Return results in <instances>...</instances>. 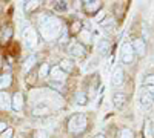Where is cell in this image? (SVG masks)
Masks as SVG:
<instances>
[{
	"label": "cell",
	"mask_w": 154,
	"mask_h": 138,
	"mask_svg": "<svg viewBox=\"0 0 154 138\" xmlns=\"http://www.w3.org/2000/svg\"><path fill=\"white\" fill-rule=\"evenodd\" d=\"M62 23L57 17H51V16H43L40 19V34L45 40L53 42L56 40L59 34L62 32Z\"/></svg>",
	"instance_id": "cell-1"
},
{
	"label": "cell",
	"mask_w": 154,
	"mask_h": 138,
	"mask_svg": "<svg viewBox=\"0 0 154 138\" xmlns=\"http://www.w3.org/2000/svg\"><path fill=\"white\" fill-rule=\"evenodd\" d=\"M86 123L88 121H86V117L83 114H75L68 121V131L72 132V134H80V132L85 131Z\"/></svg>",
	"instance_id": "cell-2"
},
{
	"label": "cell",
	"mask_w": 154,
	"mask_h": 138,
	"mask_svg": "<svg viewBox=\"0 0 154 138\" xmlns=\"http://www.w3.org/2000/svg\"><path fill=\"white\" fill-rule=\"evenodd\" d=\"M23 40H25L26 48H29V49L35 48L37 46V32L32 28H25L23 29Z\"/></svg>",
	"instance_id": "cell-3"
},
{
	"label": "cell",
	"mask_w": 154,
	"mask_h": 138,
	"mask_svg": "<svg viewBox=\"0 0 154 138\" xmlns=\"http://www.w3.org/2000/svg\"><path fill=\"white\" fill-rule=\"evenodd\" d=\"M133 58H134V51H133L131 43H123V46H122V60H123V63L130 65L133 61Z\"/></svg>",
	"instance_id": "cell-4"
},
{
	"label": "cell",
	"mask_w": 154,
	"mask_h": 138,
	"mask_svg": "<svg viewBox=\"0 0 154 138\" xmlns=\"http://www.w3.org/2000/svg\"><path fill=\"white\" fill-rule=\"evenodd\" d=\"M68 52H69L72 57L80 58V57H83V55H85V49H83V46H82L80 43L72 42V43L69 45V48H68Z\"/></svg>",
	"instance_id": "cell-5"
},
{
	"label": "cell",
	"mask_w": 154,
	"mask_h": 138,
	"mask_svg": "<svg viewBox=\"0 0 154 138\" xmlns=\"http://www.w3.org/2000/svg\"><path fill=\"white\" fill-rule=\"evenodd\" d=\"M152 106H154L152 98L148 95V92H146V91H143V92H142V95H140V107L145 109V110H148V109H151Z\"/></svg>",
	"instance_id": "cell-6"
},
{
	"label": "cell",
	"mask_w": 154,
	"mask_h": 138,
	"mask_svg": "<svg viewBox=\"0 0 154 138\" xmlns=\"http://www.w3.org/2000/svg\"><path fill=\"white\" fill-rule=\"evenodd\" d=\"M131 46H133V51H134V52H137L139 55H145V52H146V45H145V42H143L142 39H136V40L131 43Z\"/></svg>",
	"instance_id": "cell-7"
},
{
	"label": "cell",
	"mask_w": 154,
	"mask_h": 138,
	"mask_svg": "<svg viewBox=\"0 0 154 138\" xmlns=\"http://www.w3.org/2000/svg\"><path fill=\"white\" fill-rule=\"evenodd\" d=\"M112 104L117 109H123V106L126 104V95L122 92H116L112 95Z\"/></svg>",
	"instance_id": "cell-8"
},
{
	"label": "cell",
	"mask_w": 154,
	"mask_h": 138,
	"mask_svg": "<svg viewBox=\"0 0 154 138\" xmlns=\"http://www.w3.org/2000/svg\"><path fill=\"white\" fill-rule=\"evenodd\" d=\"M11 107L14 109L16 112L22 110V107H23V95L20 92L14 94V97H12V100H11Z\"/></svg>",
	"instance_id": "cell-9"
},
{
	"label": "cell",
	"mask_w": 154,
	"mask_h": 138,
	"mask_svg": "<svg viewBox=\"0 0 154 138\" xmlns=\"http://www.w3.org/2000/svg\"><path fill=\"white\" fill-rule=\"evenodd\" d=\"M49 74H51V77H53V81H60V83H63V80H65V77H66V74L63 72L59 66H54L49 71Z\"/></svg>",
	"instance_id": "cell-10"
},
{
	"label": "cell",
	"mask_w": 154,
	"mask_h": 138,
	"mask_svg": "<svg viewBox=\"0 0 154 138\" xmlns=\"http://www.w3.org/2000/svg\"><path fill=\"white\" fill-rule=\"evenodd\" d=\"M123 81V69L119 66V68H116L112 71V77H111V83L114 86H119L120 83Z\"/></svg>",
	"instance_id": "cell-11"
},
{
	"label": "cell",
	"mask_w": 154,
	"mask_h": 138,
	"mask_svg": "<svg viewBox=\"0 0 154 138\" xmlns=\"http://www.w3.org/2000/svg\"><path fill=\"white\" fill-rule=\"evenodd\" d=\"M49 106L46 104V103H38L35 107H34V110H32V114L35 115V117H42V115H48L49 114Z\"/></svg>",
	"instance_id": "cell-12"
},
{
	"label": "cell",
	"mask_w": 154,
	"mask_h": 138,
	"mask_svg": "<svg viewBox=\"0 0 154 138\" xmlns=\"http://www.w3.org/2000/svg\"><path fill=\"white\" fill-rule=\"evenodd\" d=\"M11 106V98L6 92L0 91V109H8Z\"/></svg>",
	"instance_id": "cell-13"
},
{
	"label": "cell",
	"mask_w": 154,
	"mask_h": 138,
	"mask_svg": "<svg viewBox=\"0 0 154 138\" xmlns=\"http://www.w3.org/2000/svg\"><path fill=\"white\" fill-rule=\"evenodd\" d=\"M79 39H80L82 43L89 45V43H91V40H93V34H91V31H88V29H82L80 34H79Z\"/></svg>",
	"instance_id": "cell-14"
},
{
	"label": "cell",
	"mask_w": 154,
	"mask_h": 138,
	"mask_svg": "<svg viewBox=\"0 0 154 138\" xmlns=\"http://www.w3.org/2000/svg\"><path fill=\"white\" fill-rule=\"evenodd\" d=\"M100 8V2H85V11L86 12H96Z\"/></svg>",
	"instance_id": "cell-15"
},
{
	"label": "cell",
	"mask_w": 154,
	"mask_h": 138,
	"mask_svg": "<svg viewBox=\"0 0 154 138\" xmlns=\"http://www.w3.org/2000/svg\"><path fill=\"white\" fill-rule=\"evenodd\" d=\"M11 75L9 74H5V75H0V89H5L11 84Z\"/></svg>",
	"instance_id": "cell-16"
},
{
	"label": "cell",
	"mask_w": 154,
	"mask_h": 138,
	"mask_svg": "<svg viewBox=\"0 0 154 138\" xmlns=\"http://www.w3.org/2000/svg\"><path fill=\"white\" fill-rule=\"evenodd\" d=\"M35 61H37L35 55L28 57V58H26V61H25V65H23V71H25V72H28L29 69H32V66L35 65Z\"/></svg>",
	"instance_id": "cell-17"
},
{
	"label": "cell",
	"mask_w": 154,
	"mask_h": 138,
	"mask_svg": "<svg viewBox=\"0 0 154 138\" xmlns=\"http://www.w3.org/2000/svg\"><path fill=\"white\" fill-rule=\"evenodd\" d=\"M97 49H99V52H102V54H106V51L109 49V42L108 40H99V43H97Z\"/></svg>",
	"instance_id": "cell-18"
},
{
	"label": "cell",
	"mask_w": 154,
	"mask_h": 138,
	"mask_svg": "<svg viewBox=\"0 0 154 138\" xmlns=\"http://www.w3.org/2000/svg\"><path fill=\"white\" fill-rule=\"evenodd\" d=\"M59 68H60L63 72H65V74H66V71L71 72V71H72V61H71V60H62Z\"/></svg>",
	"instance_id": "cell-19"
},
{
	"label": "cell",
	"mask_w": 154,
	"mask_h": 138,
	"mask_svg": "<svg viewBox=\"0 0 154 138\" xmlns=\"http://www.w3.org/2000/svg\"><path fill=\"white\" fill-rule=\"evenodd\" d=\"M143 135H145V138H152V126H151V121H149V120L145 121Z\"/></svg>",
	"instance_id": "cell-20"
},
{
	"label": "cell",
	"mask_w": 154,
	"mask_h": 138,
	"mask_svg": "<svg viewBox=\"0 0 154 138\" xmlns=\"http://www.w3.org/2000/svg\"><path fill=\"white\" fill-rule=\"evenodd\" d=\"M38 5H40V2H37V0H34V2H25V11L29 12V11L38 8Z\"/></svg>",
	"instance_id": "cell-21"
},
{
	"label": "cell",
	"mask_w": 154,
	"mask_h": 138,
	"mask_svg": "<svg viewBox=\"0 0 154 138\" xmlns=\"http://www.w3.org/2000/svg\"><path fill=\"white\" fill-rule=\"evenodd\" d=\"M75 103L77 104H86V95L83 92H77L75 95Z\"/></svg>",
	"instance_id": "cell-22"
},
{
	"label": "cell",
	"mask_w": 154,
	"mask_h": 138,
	"mask_svg": "<svg viewBox=\"0 0 154 138\" xmlns=\"http://www.w3.org/2000/svg\"><path fill=\"white\" fill-rule=\"evenodd\" d=\"M120 138H134V134L130 129H123L122 134H120Z\"/></svg>",
	"instance_id": "cell-23"
},
{
	"label": "cell",
	"mask_w": 154,
	"mask_h": 138,
	"mask_svg": "<svg viewBox=\"0 0 154 138\" xmlns=\"http://www.w3.org/2000/svg\"><path fill=\"white\" fill-rule=\"evenodd\" d=\"M48 72H49V68H48V65H42V66H40V75H42V77H46V75H48Z\"/></svg>",
	"instance_id": "cell-24"
},
{
	"label": "cell",
	"mask_w": 154,
	"mask_h": 138,
	"mask_svg": "<svg viewBox=\"0 0 154 138\" xmlns=\"http://www.w3.org/2000/svg\"><path fill=\"white\" fill-rule=\"evenodd\" d=\"M66 8H68V3H66V2H57V3H56V9H59V11L66 9Z\"/></svg>",
	"instance_id": "cell-25"
},
{
	"label": "cell",
	"mask_w": 154,
	"mask_h": 138,
	"mask_svg": "<svg viewBox=\"0 0 154 138\" xmlns=\"http://www.w3.org/2000/svg\"><path fill=\"white\" fill-rule=\"evenodd\" d=\"M145 84L146 86H154V75H148L145 78Z\"/></svg>",
	"instance_id": "cell-26"
},
{
	"label": "cell",
	"mask_w": 154,
	"mask_h": 138,
	"mask_svg": "<svg viewBox=\"0 0 154 138\" xmlns=\"http://www.w3.org/2000/svg\"><path fill=\"white\" fill-rule=\"evenodd\" d=\"M145 91L148 92V95L152 98V101H154V86H146V87H145Z\"/></svg>",
	"instance_id": "cell-27"
},
{
	"label": "cell",
	"mask_w": 154,
	"mask_h": 138,
	"mask_svg": "<svg viewBox=\"0 0 154 138\" xmlns=\"http://www.w3.org/2000/svg\"><path fill=\"white\" fill-rule=\"evenodd\" d=\"M0 138H12V129H6L3 134H2V137H0Z\"/></svg>",
	"instance_id": "cell-28"
},
{
	"label": "cell",
	"mask_w": 154,
	"mask_h": 138,
	"mask_svg": "<svg viewBox=\"0 0 154 138\" xmlns=\"http://www.w3.org/2000/svg\"><path fill=\"white\" fill-rule=\"evenodd\" d=\"M59 42H60V43H66V42H68V32H66V31H63V34H62V37H60Z\"/></svg>",
	"instance_id": "cell-29"
},
{
	"label": "cell",
	"mask_w": 154,
	"mask_h": 138,
	"mask_svg": "<svg viewBox=\"0 0 154 138\" xmlns=\"http://www.w3.org/2000/svg\"><path fill=\"white\" fill-rule=\"evenodd\" d=\"M49 84L53 86V87H56L57 91H62V83H60V81H51Z\"/></svg>",
	"instance_id": "cell-30"
},
{
	"label": "cell",
	"mask_w": 154,
	"mask_h": 138,
	"mask_svg": "<svg viewBox=\"0 0 154 138\" xmlns=\"http://www.w3.org/2000/svg\"><path fill=\"white\" fill-rule=\"evenodd\" d=\"M35 138H48V134H46L45 131H38V132L35 134Z\"/></svg>",
	"instance_id": "cell-31"
},
{
	"label": "cell",
	"mask_w": 154,
	"mask_h": 138,
	"mask_svg": "<svg viewBox=\"0 0 154 138\" xmlns=\"http://www.w3.org/2000/svg\"><path fill=\"white\" fill-rule=\"evenodd\" d=\"M105 16H106L105 12H103V11H100L99 14L96 16V22H102V20H103V17H105Z\"/></svg>",
	"instance_id": "cell-32"
},
{
	"label": "cell",
	"mask_w": 154,
	"mask_h": 138,
	"mask_svg": "<svg viewBox=\"0 0 154 138\" xmlns=\"http://www.w3.org/2000/svg\"><path fill=\"white\" fill-rule=\"evenodd\" d=\"M79 26H80V23L75 22V23L72 25V29H71V31H72V32H77V31H79Z\"/></svg>",
	"instance_id": "cell-33"
},
{
	"label": "cell",
	"mask_w": 154,
	"mask_h": 138,
	"mask_svg": "<svg viewBox=\"0 0 154 138\" xmlns=\"http://www.w3.org/2000/svg\"><path fill=\"white\" fill-rule=\"evenodd\" d=\"M5 131H6V124L0 121V132H5Z\"/></svg>",
	"instance_id": "cell-34"
},
{
	"label": "cell",
	"mask_w": 154,
	"mask_h": 138,
	"mask_svg": "<svg viewBox=\"0 0 154 138\" xmlns=\"http://www.w3.org/2000/svg\"><path fill=\"white\" fill-rule=\"evenodd\" d=\"M94 138H105V135H102V134H99V135H96Z\"/></svg>",
	"instance_id": "cell-35"
}]
</instances>
